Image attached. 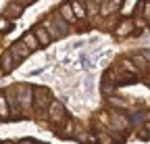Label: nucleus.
<instances>
[{"instance_id": "nucleus-23", "label": "nucleus", "mask_w": 150, "mask_h": 144, "mask_svg": "<svg viewBox=\"0 0 150 144\" xmlns=\"http://www.w3.org/2000/svg\"><path fill=\"white\" fill-rule=\"evenodd\" d=\"M0 144H2V142H0Z\"/></svg>"}, {"instance_id": "nucleus-22", "label": "nucleus", "mask_w": 150, "mask_h": 144, "mask_svg": "<svg viewBox=\"0 0 150 144\" xmlns=\"http://www.w3.org/2000/svg\"><path fill=\"white\" fill-rule=\"evenodd\" d=\"M121 2H123V0H112V6H119Z\"/></svg>"}, {"instance_id": "nucleus-20", "label": "nucleus", "mask_w": 150, "mask_h": 144, "mask_svg": "<svg viewBox=\"0 0 150 144\" xmlns=\"http://www.w3.org/2000/svg\"><path fill=\"white\" fill-rule=\"evenodd\" d=\"M110 102H112V104H117V106H123V104H125L123 100H117V98H110Z\"/></svg>"}, {"instance_id": "nucleus-1", "label": "nucleus", "mask_w": 150, "mask_h": 144, "mask_svg": "<svg viewBox=\"0 0 150 144\" xmlns=\"http://www.w3.org/2000/svg\"><path fill=\"white\" fill-rule=\"evenodd\" d=\"M8 52H11V57H13L15 61H23V59H27V57H29V50H27V46L23 44V40L15 42V44H13V48H11Z\"/></svg>"}, {"instance_id": "nucleus-2", "label": "nucleus", "mask_w": 150, "mask_h": 144, "mask_svg": "<svg viewBox=\"0 0 150 144\" xmlns=\"http://www.w3.org/2000/svg\"><path fill=\"white\" fill-rule=\"evenodd\" d=\"M48 113H50V119L54 123H61L65 119V109H63L61 102H50L48 104Z\"/></svg>"}, {"instance_id": "nucleus-12", "label": "nucleus", "mask_w": 150, "mask_h": 144, "mask_svg": "<svg viewBox=\"0 0 150 144\" xmlns=\"http://www.w3.org/2000/svg\"><path fill=\"white\" fill-rule=\"evenodd\" d=\"M110 119L115 121L117 125H121V128H125V125H127V119H125L121 113H112V115H110Z\"/></svg>"}, {"instance_id": "nucleus-5", "label": "nucleus", "mask_w": 150, "mask_h": 144, "mask_svg": "<svg viewBox=\"0 0 150 144\" xmlns=\"http://www.w3.org/2000/svg\"><path fill=\"white\" fill-rule=\"evenodd\" d=\"M19 94H21V96H19V102H21L23 106H29V100H31V88L29 86H23V88H19Z\"/></svg>"}, {"instance_id": "nucleus-13", "label": "nucleus", "mask_w": 150, "mask_h": 144, "mask_svg": "<svg viewBox=\"0 0 150 144\" xmlns=\"http://www.w3.org/2000/svg\"><path fill=\"white\" fill-rule=\"evenodd\" d=\"M129 29H131V21H125V23H121V25H119L117 33H119V35H127V33H129Z\"/></svg>"}, {"instance_id": "nucleus-14", "label": "nucleus", "mask_w": 150, "mask_h": 144, "mask_svg": "<svg viewBox=\"0 0 150 144\" xmlns=\"http://www.w3.org/2000/svg\"><path fill=\"white\" fill-rule=\"evenodd\" d=\"M21 13H23L21 6H17V4H11V6H8V15H11V17H19Z\"/></svg>"}, {"instance_id": "nucleus-10", "label": "nucleus", "mask_w": 150, "mask_h": 144, "mask_svg": "<svg viewBox=\"0 0 150 144\" xmlns=\"http://www.w3.org/2000/svg\"><path fill=\"white\" fill-rule=\"evenodd\" d=\"M6 115H8V104H6V96H4V94H0V117H2V119H6Z\"/></svg>"}, {"instance_id": "nucleus-15", "label": "nucleus", "mask_w": 150, "mask_h": 144, "mask_svg": "<svg viewBox=\"0 0 150 144\" xmlns=\"http://www.w3.org/2000/svg\"><path fill=\"white\" fill-rule=\"evenodd\" d=\"M146 119H148V113H146V111H142V113L138 111V113L134 115V123H140V121H144V123H146Z\"/></svg>"}, {"instance_id": "nucleus-19", "label": "nucleus", "mask_w": 150, "mask_h": 144, "mask_svg": "<svg viewBox=\"0 0 150 144\" xmlns=\"http://www.w3.org/2000/svg\"><path fill=\"white\" fill-rule=\"evenodd\" d=\"M98 138H100V142H102V144H112V142H110V138H108V136H104V134H100Z\"/></svg>"}, {"instance_id": "nucleus-3", "label": "nucleus", "mask_w": 150, "mask_h": 144, "mask_svg": "<svg viewBox=\"0 0 150 144\" xmlns=\"http://www.w3.org/2000/svg\"><path fill=\"white\" fill-rule=\"evenodd\" d=\"M33 94H35V109H44V106L50 102V92H48L46 88L33 90Z\"/></svg>"}, {"instance_id": "nucleus-21", "label": "nucleus", "mask_w": 150, "mask_h": 144, "mask_svg": "<svg viewBox=\"0 0 150 144\" xmlns=\"http://www.w3.org/2000/svg\"><path fill=\"white\" fill-rule=\"evenodd\" d=\"M65 130H71V121H67V128H65ZM61 136H63V138H65V136H69V132H63V134H61Z\"/></svg>"}, {"instance_id": "nucleus-18", "label": "nucleus", "mask_w": 150, "mask_h": 144, "mask_svg": "<svg viewBox=\"0 0 150 144\" xmlns=\"http://www.w3.org/2000/svg\"><path fill=\"white\" fill-rule=\"evenodd\" d=\"M144 17H146V19L150 17V4H148V0L144 2Z\"/></svg>"}, {"instance_id": "nucleus-16", "label": "nucleus", "mask_w": 150, "mask_h": 144, "mask_svg": "<svg viewBox=\"0 0 150 144\" xmlns=\"http://www.w3.org/2000/svg\"><path fill=\"white\" fill-rule=\"evenodd\" d=\"M146 61H148L146 57H142V59H140V57H136V59H134V63H138V67H142V69H146V67H148V63H146Z\"/></svg>"}, {"instance_id": "nucleus-9", "label": "nucleus", "mask_w": 150, "mask_h": 144, "mask_svg": "<svg viewBox=\"0 0 150 144\" xmlns=\"http://www.w3.org/2000/svg\"><path fill=\"white\" fill-rule=\"evenodd\" d=\"M115 88H117L115 82H112L110 77H108V79L104 77V82H102V92H104V94H112V92H115Z\"/></svg>"}, {"instance_id": "nucleus-17", "label": "nucleus", "mask_w": 150, "mask_h": 144, "mask_svg": "<svg viewBox=\"0 0 150 144\" xmlns=\"http://www.w3.org/2000/svg\"><path fill=\"white\" fill-rule=\"evenodd\" d=\"M8 27H11V23L4 19V17H0V29H2V31H8Z\"/></svg>"}, {"instance_id": "nucleus-4", "label": "nucleus", "mask_w": 150, "mask_h": 144, "mask_svg": "<svg viewBox=\"0 0 150 144\" xmlns=\"http://www.w3.org/2000/svg\"><path fill=\"white\" fill-rule=\"evenodd\" d=\"M35 38H38V46H48L50 44V33L44 27H35Z\"/></svg>"}, {"instance_id": "nucleus-6", "label": "nucleus", "mask_w": 150, "mask_h": 144, "mask_svg": "<svg viewBox=\"0 0 150 144\" xmlns=\"http://www.w3.org/2000/svg\"><path fill=\"white\" fill-rule=\"evenodd\" d=\"M59 17H63L67 23H73V21H75V15H73V11H71V6H69V2H65V4L61 6V15H59Z\"/></svg>"}, {"instance_id": "nucleus-8", "label": "nucleus", "mask_w": 150, "mask_h": 144, "mask_svg": "<svg viewBox=\"0 0 150 144\" xmlns=\"http://www.w3.org/2000/svg\"><path fill=\"white\" fill-rule=\"evenodd\" d=\"M69 6H71V11H73V15H75V19H77V17H79V19H81V17H86V11H83V6H81L79 0H75V2L69 4Z\"/></svg>"}, {"instance_id": "nucleus-7", "label": "nucleus", "mask_w": 150, "mask_h": 144, "mask_svg": "<svg viewBox=\"0 0 150 144\" xmlns=\"http://www.w3.org/2000/svg\"><path fill=\"white\" fill-rule=\"evenodd\" d=\"M13 69H15V59L11 57V52H4V55H2V71L11 73Z\"/></svg>"}, {"instance_id": "nucleus-11", "label": "nucleus", "mask_w": 150, "mask_h": 144, "mask_svg": "<svg viewBox=\"0 0 150 144\" xmlns=\"http://www.w3.org/2000/svg\"><path fill=\"white\" fill-rule=\"evenodd\" d=\"M23 44L27 46V50H33V48H38V42H35V38L31 33H27L25 38H23Z\"/></svg>"}]
</instances>
